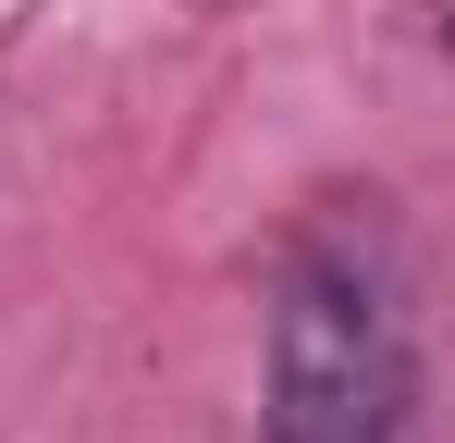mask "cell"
<instances>
[{
	"label": "cell",
	"mask_w": 455,
	"mask_h": 443,
	"mask_svg": "<svg viewBox=\"0 0 455 443\" xmlns=\"http://www.w3.org/2000/svg\"><path fill=\"white\" fill-rule=\"evenodd\" d=\"M271 443H406V295L370 222H307L283 246Z\"/></svg>",
	"instance_id": "6da1fadb"
}]
</instances>
